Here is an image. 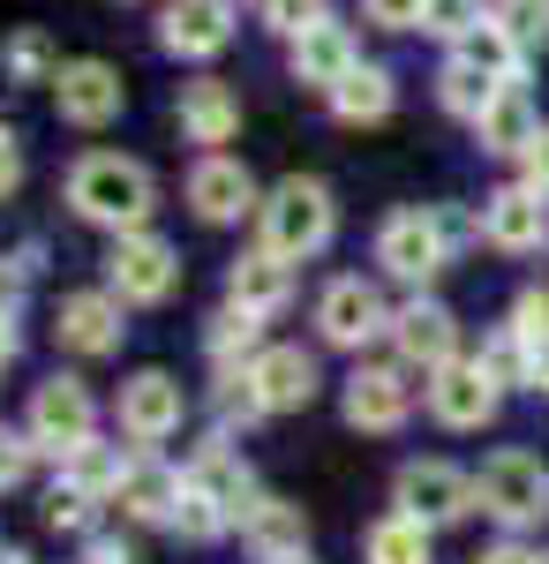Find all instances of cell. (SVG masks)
I'll return each mask as SVG.
<instances>
[{"instance_id": "1", "label": "cell", "mask_w": 549, "mask_h": 564, "mask_svg": "<svg viewBox=\"0 0 549 564\" xmlns=\"http://www.w3.org/2000/svg\"><path fill=\"white\" fill-rule=\"evenodd\" d=\"M151 166L143 159H121V151H84L68 166V212L90 218V226H114V234H143L151 218Z\"/></svg>"}, {"instance_id": "2", "label": "cell", "mask_w": 549, "mask_h": 564, "mask_svg": "<svg viewBox=\"0 0 549 564\" xmlns=\"http://www.w3.org/2000/svg\"><path fill=\"white\" fill-rule=\"evenodd\" d=\"M256 226H263V249H271V257L309 263L316 249H332V226H338L332 188H324V181H309V174L279 181V188L256 204Z\"/></svg>"}, {"instance_id": "3", "label": "cell", "mask_w": 549, "mask_h": 564, "mask_svg": "<svg viewBox=\"0 0 549 564\" xmlns=\"http://www.w3.org/2000/svg\"><path fill=\"white\" fill-rule=\"evenodd\" d=\"M474 505H482L497 527H512V534L535 527V520H549V467L535 459V452L505 444V452L482 459V475H474Z\"/></svg>"}, {"instance_id": "4", "label": "cell", "mask_w": 549, "mask_h": 564, "mask_svg": "<svg viewBox=\"0 0 549 564\" xmlns=\"http://www.w3.org/2000/svg\"><path fill=\"white\" fill-rule=\"evenodd\" d=\"M444 257H452V234H444L437 204L429 212H391L377 226V263L391 279H407V286H429L444 271Z\"/></svg>"}, {"instance_id": "5", "label": "cell", "mask_w": 549, "mask_h": 564, "mask_svg": "<svg viewBox=\"0 0 549 564\" xmlns=\"http://www.w3.org/2000/svg\"><path fill=\"white\" fill-rule=\"evenodd\" d=\"M90 430H98V406H90V391L76 384V377H53V384L31 391L23 436H31L39 452H53V459H76V452L90 444Z\"/></svg>"}, {"instance_id": "6", "label": "cell", "mask_w": 549, "mask_h": 564, "mask_svg": "<svg viewBox=\"0 0 549 564\" xmlns=\"http://www.w3.org/2000/svg\"><path fill=\"white\" fill-rule=\"evenodd\" d=\"M391 497H399V512L422 527H452L474 512V475L460 467H444V459H407L399 481H391Z\"/></svg>"}, {"instance_id": "7", "label": "cell", "mask_w": 549, "mask_h": 564, "mask_svg": "<svg viewBox=\"0 0 549 564\" xmlns=\"http://www.w3.org/2000/svg\"><path fill=\"white\" fill-rule=\"evenodd\" d=\"M106 279H114V294L136 308H159L181 286V257H173L159 234H121L114 241V257H106Z\"/></svg>"}, {"instance_id": "8", "label": "cell", "mask_w": 549, "mask_h": 564, "mask_svg": "<svg viewBox=\"0 0 549 564\" xmlns=\"http://www.w3.org/2000/svg\"><path fill=\"white\" fill-rule=\"evenodd\" d=\"M482 241L505 249V257H535L549 249V196L535 181H512L497 196H482Z\"/></svg>"}, {"instance_id": "9", "label": "cell", "mask_w": 549, "mask_h": 564, "mask_svg": "<svg viewBox=\"0 0 549 564\" xmlns=\"http://www.w3.org/2000/svg\"><path fill=\"white\" fill-rule=\"evenodd\" d=\"M316 332H324V347L362 354L369 339L391 332V308H384V294L369 286V279H332L324 302H316Z\"/></svg>"}, {"instance_id": "10", "label": "cell", "mask_w": 549, "mask_h": 564, "mask_svg": "<svg viewBox=\"0 0 549 564\" xmlns=\"http://www.w3.org/2000/svg\"><path fill=\"white\" fill-rule=\"evenodd\" d=\"M497 399H505V384H497L482 361H444V369L429 377V414H437L444 430H482V422H497Z\"/></svg>"}, {"instance_id": "11", "label": "cell", "mask_w": 549, "mask_h": 564, "mask_svg": "<svg viewBox=\"0 0 549 564\" xmlns=\"http://www.w3.org/2000/svg\"><path fill=\"white\" fill-rule=\"evenodd\" d=\"M415 414V384H407V361H377V369H354L346 377V422L354 430L391 436Z\"/></svg>"}, {"instance_id": "12", "label": "cell", "mask_w": 549, "mask_h": 564, "mask_svg": "<svg viewBox=\"0 0 549 564\" xmlns=\"http://www.w3.org/2000/svg\"><path fill=\"white\" fill-rule=\"evenodd\" d=\"M53 106H61L68 129H106V121L128 106V90H121V76H114L106 61H68V68L53 76Z\"/></svg>"}, {"instance_id": "13", "label": "cell", "mask_w": 549, "mask_h": 564, "mask_svg": "<svg viewBox=\"0 0 549 564\" xmlns=\"http://www.w3.org/2000/svg\"><path fill=\"white\" fill-rule=\"evenodd\" d=\"M391 347H399L407 369L437 377L444 361H460V324H452V308H444V302H407L399 316H391Z\"/></svg>"}, {"instance_id": "14", "label": "cell", "mask_w": 549, "mask_h": 564, "mask_svg": "<svg viewBox=\"0 0 549 564\" xmlns=\"http://www.w3.org/2000/svg\"><path fill=\"white\" fill-rule=\"evenodd\" d=\"M121 436L128 444H159V436L181 430V384H173L166 369H143V377H128L121 384Z\"/></svg>"}, {"instance_id": "15", "label": "cell", "mask_w": 549, "mask_h": 564, "mask_svg": "<svg viewBox=\"0 0 549 564\" xmlns=\"http://www.w3.org/2000/svg\"><path fill=\"white\" fill-rule=\"evenodd\" d=\"M226 39H234V0H173L159 15V45L181 61H212Z\"/></svg>"}, {"instance_id": "16", "label": "cell", "mask_w": 549, "mask_h": 564, "mask_svg": "<svg viewBox=\"0 0 549 564\" xmlns=\"http://www.w3.org/2000/svg\"><path fill=\"white\" fill-rule=\"evenodd\" d=\"M287 61H294V84H316V90H332V84H346L354 68H362V45H354V31L346 23H309L294 45H287Z\"/></svg>"}, {"instance_id": "17", "label": "cell", "mask_w": 549, "mask_h": 564, "mask_svg": "<svg viewBox=\"0 0 549 564\" xmlns=\"http://www.w3.org/2000/svg\"><path fill=\"white\" fill-rule=\"evenodd\" d=\"M249 391L263 414H294V406H309L316 399V361L301 347H263L249 361Z\"/></svg>"}, {"instance_id": "18", "label": "cell", "mask_w": 549, "mask_h": 564, "mask_svg": "<svg viewBox=\"0 0 549 564\" xmlns=\"http://www.w3.org/2000/svg\"><path fill=\"white\" fill-rule=\"evenodd\" d=\"M189 204H196V218L204 226H234L241 212H256V181L241 159H196V174H189Z\"/></svg>"}, {"instance_id": "19", "label": "cell", "mask_w": 549, "mask_h": 564, "mask_svg": "<svg viewBox=\"0 0 549 564\" xmlns=\"http://www.w3.org/2000/svg\"><path fill=\"white\" fill-rule=\"evenodd\" d=\"M121 294H68L61 302V316H53V332H61V347L68 354H114L121 347Z\"/></svg>"}, {"instance_id": "20", "label": "cell", "mask_w": 549, "mask_h": 564, "mask_svg": "<svg viewBox=\"0 0 549 564\" xmlns=\"http://www.w3.org/2000/svg\"><path fill=\"white\" fill-rule=\"evenodd\" d=\"M189 481H196V489H204V497H212V505H218V512H226L234 527L256 512V475H249V459H241V452H226V436L196 452Z\"/></svg>"}, {"instance_id": "21", "label": "cell", "mask_w": 549, "mask_h": 564, "mask_svg": "<svg viewBox=\"0 0 549 564\" xmlns=\"http://www.w3.org/2000/svg\"><path fill=\"white\" fill-rule=\"evenodd\" d=\"M226 302L249 308V316H271V308H287V302H294V263L271 257V249L241 257L234 271H226Z\"/></svg>"}, {"instance_id": "22", "label": "cell", "mask_w": 549, "mask_h": 564, "mask_svg": "<svg viewBox=\"0 0 549 564\" xmlns=\"http://www.w3.org/2000/svg\"><path fill=\"white\" fill-rule=\"evenodd\" d=\"M173 121H181V135H189V143H234V129H241V98L218 84V76H204V84H181Z\"/></svg>"}, {"instance_id": "23", "label": "cell", "mask_w": 549, "mask_h": 564, "mask_svg": "<svg viewBox=\"0 0 549 564\" xmlns=\"http://www.w3.org/2000/svg\"><path fill=\"white\" fill-rule=\"evenodd\" d=\"M241 542H249L263 564L301 557V550H309V520H301V505H287V497H256V512L241 520Z\"/></svg>"}, {"instance_id": "24", "label": "cell", "mask_w": 549, "mask_h": 564, "mask_svg": "<svg viewBox=\"0 0 549 564\" xmlns=\"http://www.w3.org/2000/svg\"><path fill=\"white\" fill-rule=\"evenodd\" d=\"M114 505H121L128 520H166L173 527V505H181V475H166L159 459H128V475H121V489H114Z\"/></svg>"}, {"instance_id": "25", "label": "cell", "mask_w": 549, "mask_h": 564, "mask_svg": "<svg viewBox=\"0 0 549 564\" xmlns=\"http://www.w3.org/2000/svg\"><path fill=\"white\" fill-rule=\"evenodd\" d=\"M452 61H466V68H482V76H497V84H519V68H527V45L512 39L505 23H497V8L466 31L460 45H452Z\"/></svg>"}, {"instance_id": "26", "label": "cell", "mask_w": 549, "mask_h": 564, "mask_svg": "<svg viewBox=\"0 0 549 564\" xmlns=\"http://www.w3.org/2000/svg\"><path fill=\"white\" fill-rule=\"evenodd\" d=\"M474 135H482V151H497V159H519L527 143H535V106H527V90L519 84H505L497 98H489V113L474 121Z\"/></svg>"}, {"instance_id": "27", "label": "cell", "mask_w": 549, "mask_h": 564, "mask_svg": "<svg viewBox=\"0 0 549 564\" xmlns=\"http://www.w3.org/2000/svg\"><path fill=\"white\" fill-rule=\"evenodd\" d=\"M324 98H332V113H338V121H384V113L399 106V84H391V68L362 61V68H354L346 84H332Z\"/></svg>"}, {"instance_id": "28", "label": "cell", "mask_w": 549, "mask_h": 564, "mask_svg": "<svg viewBox=\"0 0 549 564\" xmlns=\"http://www.w3.org/2000/svg\"><path fill=\"white\" fill-rule=\"evenodd\" d=\"M429 534H437V527L407 520V512H384V520L362 534V557L369 564H429Z\"/></svg>"}, {"instance_id": "29", "label": "cell", "mask_w": 549, "mask_h": 564, "mask_svg": "<svg viewBox=\"0 0 549 564\" xmlns=\"http://www.w3.org/2000/svg\"><path fill=\"white\" fill-rule=\"evenodd\" d=\"M256 332H263V316H249V308H234V302H226V308L212 316V324H204V347H212L218 369H234V361L249 369L256 354H263V347H256Z\"/></svg>"}, {"instance_id": "30", "label": "cell", "mask_w": 549, "mask_h": 564, "mask_svg": "<svg viewBox=\"0 0 549 564\" xmlns=\"http://www.w3.org/2000/svg\"><path fill=\"white\" fill-rule=\"evenodd\" d=\"M497 90H505L497 76H482V68H466V61H444V76H437V98H444V113H460V121H482Z\"/></svg>"}, {"instance_id": "31", "label": "cell", "mask_w": 549, "mask_h": 564, "mask_svg": "<svg viewBox=\"0 0 549 564\" xmlns=\"http://www.w3.org/2000/svg\"><path fill=\"white\" fill-rule=\"evenodd\" d=\"M8 76H15V84H53V76H61L53 39H45V31H15V39H8Z\"/></svg>"}, {"instance_id": "32", "label": "cell", "mask_w": 549, "mask_h": 564, "mask_svg": "<svg viewBox=\"0 0 549 564\" xmlns=\"http://www.w3.org/2000/svg\"><path fill=\"white\" fill-rule=\"evenodd\" d=\"M173 527H181V534H189V542H218V534H226V512H218L212 497H204V489H196V481L181 475V505H173Z\"/></svg>"}, {"instance_id": "33", "label": "cell", "mask_w": 549, "mask_h": 564, "mask_svg": "<svg viewBox=\"0 0 549 564\" xmlns=\"http://www.w3.org/2000/svg\"><path fill=\"white\" fill-rule=\"evenodd\" d=\"M482 369H489L497 384H535V347H527V339H519V332L505 324V332L482 347Z\"/></svg>"}, {"instance_id": "34", "label": "cell", "mask_w": 549, "mask_h": 564, "mask_svg": "<svg viewBox=\"0 0 549 564\" xmlns=\"http://www.w3.org/2000/svg\"><path fill=\"white\" fill-rule=\"evenodd\" d=\"M482 15H489V0H429V8H422V31H429V39H452V45H460Z\"/></svg>"}, {"instance_id": "35", "label": "cell", "mask_w": 549, "mask_h": 564, "mask_svg": "<svg viewBox=\"0 0 549 564\" xmlns=\"http://www.w3.org/2000/svg\"><path fill=\"white\" fill-rule=\"evenodd\" d=\"M256 15H263V31H279L294 45L309 23H324V0H256Z\"/></svg>"}, {"instance_id": "36", "label": "cell", "mask_w": 549, "mask_h": 564, "mask_svg": "<svg viewBox=\"0 0 549 564\" xmlns=\"http://www.w3.org/2000/svg\"><path fill=\"white\" fill-rule=\"evenodd\" d=\"M497 8V23H505L519 45H542L549 39V0H489Z\"/></svg>"}, {"instance_id": "37", "label": "cell", "mask_w": 549, "mask_h": 564, "mask_svg": "<svg viewBox=\"0 0 549 564\" xmlns=\"http://www.w3.org/2000/svg\"><path fill=\"white\" fill-rule=\"evenodd\" d=\"M90 505H98L90 489H76V481H61V489L45 497V527H61V534H84V527H90Z\"/></svg>"}, {"instance_id": "38", "label": "cell", "mask_w": 549, "mask_h": 564, "mask_svg": "<svg viewBox=\"0 0 549 564\" xmlns=\"http://www.w3.org/2000/svg\"><path fill=\"white\" fill-rule=\"evenodd\" d=\"M512 332H519L535 354L549 347V286H527V294L512 302Z\"/></svg>"}, {"instance_id": "39", "label": "cell", "mask_w": 549, "mask_h": 564, "mask_svg": "<svg viewBox=\"0 0 549 564\" xmlns=\"http://www.w3.org/2000/svg\"><path fill=\"white\" fill-rule=\"evenodd\" d=\"M377 31H422V8L429 0H362Z\"/></svg>"}, {"instance_id": "40", "label": "cell", "mask_w": 549, "mask_h": 564, "mask_svg": "<svg viewBox=\"0 0 549 564\" xmlns=\"http://www.w3.org/2000/svg\"><path fill=\"white\" fill-rule=\"evenodd\" d=\"M23 475H31V436H8V430H0V489H15Z\"/></svg>"}, {"instance_id": "41", "label": "cell", "mask_w": 549, "mask_h": 564, "mask_svg": "<svg viewBox=\"0 0 549 564\" xmlns=\"http://www.w3.org/2000/svg\"><path fill=\"white\" fill-rule=\"evenodd\" d=\"M15 188H23V143H15V135L0 129V204H8Z\"/></svg>"}, {"instance_id": "42", "label": "cell", "mask_w": 549, "mask_h": 564, "mask_svg": "<svg viewBox=\"0 0 549 564\" xmlns=\"http://www.w3.org/2000/svg\"><path fill=\"white\" fill-rule=\"evenodd\" d=\"M84 564H136V550H128V542H114V534H90V542H84Z\"/></svg>"}, {"instance_id": "43", "label": "cell", "mask_w": 549, "mask_h": 564, "mask_svg": "<svg viewBox=\"0 0 549 564\" xmlns=\"http://www.w3.org/2000/svg\"><path fill=\"white\" fill-rule=\"evenodd\" d=\"M519 159H527V181H535V188H542V196H549V129L535 135V143H527Z\"/></svg>"}, {"instance_id": "44", "label": "cell", "mask_w": 549, "mask_h": 564, "mask_svg": "<svg viewBox=\"0 0 549 564\" xmlns=\"http://www.w3.org/2000/svg\"><path fill=\"white\" fill-rule=\"evenodd\" d=\"M535 557H542V550H519V542H497V550H482L474 564H535Z\"/></svg>"}, {"instance_id": "45", "label": "cell", "mask_w": 549, "mask_h": 564, "mask_svg": "<svg viewBox=\"0 0 549 564\" xmlns=\"http://www.w3.org/2000/svg\"><path fill=\"white\" fill-rule=\"evenodd\" d=\"M15 354V316H0V361Z\"/></svg>"}, {"instance_id": "46", "label": "cell", "mask_w": 549, "mask_h": 564, "mask_svg": "<svg viewBox=\"0 0 549 564\" xmlns=\"http://www.w3.org/2000/svg\"><path fill=\"white\" fill-rule=\"evenodd\" d=\"M535 391H549V347L535 354Z\"/></svg>"}, {"instance_id": "47", "label": "cell", "mask_w": 549, "mask_h": 564, "mask_svg": "<svg viewBox=\"0 0 549 564\" xmlns=\"http://www.w3.org/2000/svg\"><path fill=\"white\" fill-rule=\"evenodd\" d=\"M279 564H309V557H279Z\"/></svg>"}, {"instance_id": "48", "label": "cell", "mask_w": 549, "mask_h": 564, "mask_svg": "<svg viewBox=\"0 0 549 564\" xmlns=\"http://www.w3.org/2000/svg\"><path fill=\"white\" fill-rule=\"evenodd\" d=\"M535 564H549V550H542V557H535Z\"/></svg>"}]
</instances>
